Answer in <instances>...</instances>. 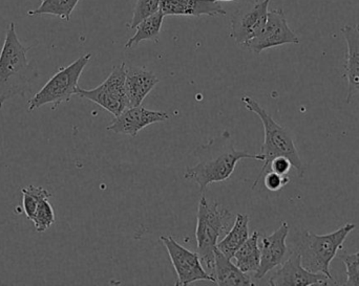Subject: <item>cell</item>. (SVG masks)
Listing matches in <instances>:
<instances>
[{"instance_id":"1","label":"cell","mask_w":359,"mask_h":286,"mask_svg":"<svg viewBox=\"0 0 359 286\" xmlns=\"http://www.w3.org/2000/svg\"><path fill=\"white\" fill-rule=\"evenodd\" d=\"M196 155L198 162L194 166L186 167L184 178L196 183L201 193H204L213 183L228 180L233 173L236 164L242 159L264 161L261 153L253 155L247 151L236 150L231 134L228 131L223 132L207 144L201 145L196 150Z\"/></svg>"},{"instance_id":"2","label":"cell","mask_w":359,"mask_h":286,"mask_svg":"<svg viewBox=\"0 0 359 286\" xmlns=\"http://www.w3.org/2000/svg\"><path fill=\"white\" fill-rule=\"evenodd\" d=\"M33 46H25L19 40L14 22L6 31L0 52V109L6 101L27 96L38 71L27 60V52Z\"/></svg>"},{"instance_id":"3","label":"cell","mask_w":359,"mask_h":286,"mask_svg":"<svg viewBox=\"0 0 359 286\" xmlns=\"http://www.w3.org/2000/svg\"><path fill=\"white\" fill-rule=\"evenodd\" d=\"M241 100L244 103L247 110L255 113L261 119L264 126V143L261 148V155L264 157V166L257 180L253 183L252 188L257 187L259 180L263 178L270 163L278 157H287L292 164L293 168L299 174V178H303L305 174V167H304L303 162L299 157V151L295 147L294 140H293L290 131L276 123L272 115L255 99L245 96Z\"/></svg>"},{"instance_id":"4","label":"cell","mask_w":359,"mask_h":286,"mask_svg":"<svg viewBox=\"0 0 359 286\" xmlns=\"http://www.w3.org/2000/svg\"><path fill=\"white\" fill-rule=\"evenodd\" d=\"M354 229L355 224H346L330 234L316 235L310 231L299 233L295 237V250L301 255L304 268L312 273H322L337 283L331 275L330 264Z\"/></svg>"},{"instance_id":"5","label":"cell","mask_w":359,"mask_h":286,"mask_svg":"<svg viewBox=\"0 0 359 286\" xmlns=\"http://www.w3.org/2000/svg\"><path fill=\"white\" fill-rule=\"evenodd\" d=\"M231 220L232 213L227 208H224L217 201L209 203L205 196L200 199L196 214V253L205 270L212 276L217 243L230 230Z\"/></svg>"},{"instance_id":"6","label":"cell","mask_w":359,"mask_h":286,"mask_svg":"<svg viewBox=\"0 0 359 286\" xmlns=\"http://www.w3.org/2000/svg\"><path fill=\"white\" fill-rule=\"evenodd\" d=\"M90 58L92 54L88 52L79 57L67 66L59 69V71L46 82V85L31 99L27 106L29 113L44 105L53 104V109H55L61 103L69 102L74 94H77L80 77L90 62Z\"/></svg>"},{"instance_id":"7","label":"cell","mask_w":359,"mask_h":286,"mask_svg":"<svg viewBox=\"0 0 359 286\" xmlns=\"http://www.w3.org/2000/svg\"><path fill=\"white\" fill-rule=\"evenodd\" d=\"M126 64L116 65L103 83L93 90L78 87L77 96L96 103L111 115H119L130 107L126 94Z\"/></svg>"},{"instance_id":"8","label":"cell","mask_w":359,"mask_h":286,"mask_svg":"<svg viewBox=\"0 0 359 286\" xmlns=\"http://www.w3.org/2000/svg\"><path fill=\"white\" fill-rule=\"evenodd\" d=\"M160 239L168 250L170 262L176 271L178 278L176 285H189L196 281L215 283V277L205 270L198 253L182 247L172 236H161Z\"/></svg>"},{"instance_id":"9","label":"cell","mask_w":359,"mask_h":286,"mask_svg":"<svg viewBox=\"0 0 359 286\" xmlns=\"http://www.w3.org/2000/svg\"><path fill=\"white\" fill-rule=\"evenodd\" d=\"M297 34L289 27L286 15L283 8L268 12L267 22L263 31L245 44L250 52L261 54L268 48H276L284 44H299Z\"/></svg>"},{"instance_id":"10","label":"cell","mask_w":359,"mask_h":286,"mask_svg":"<svg viewBox=\"0 0 359 286\" xmlns=\"http://www.w3.org/2000/svg\"><path fill=\"white\" fill-rule=\"evenodd\" d=\"M270 1L271 0L257 1L252 6L238 10L232 15L230 36L236 40V43L245 45L263 31L267 22Z\"/></svg>"},{"instance_id":"11","label":"cell","mask_w":359,"mask_h":286,"mask_svg":"<svg viewBox=\"0 0 359 286\" xmlns=\"http://www.w3.org/2000/svg\"><path fill=\"white\" fill-rule=\"evenodd\" d=\"M331 281L322 273H312L304 268L299 252L295 250L286 262H283L269 279L272 286L329 285Z\"/></svg>"},{"instance_id":"12","label":"cell","mask_w":359,"mask_h":286,"mask_svg":"<svg viewBox=\"0 0 359 286\" xmlns=\"http://www.w3.org/2000/svg\"><path fill=\"white\" fill-rule=\"evenodd\" d=\"M170 115L164 111L149 110L142 105L128 107L115 117L107 130L117 134H124L136 138L141 130L151 124L168 121Z\"/></svg>"},{"instance_id":"13","label":"cell","mask_w":359,"mask_h":286,"mask_svg":"<svg viewBox=\"0 0 359 286\" xmlns=\"http://www.w3.org/2000/svg\"><path fill=\"white\" fill-rule=\"evenodd\" d=\"M290 232L288 222H283L278 230L271 235H267L262 238L259 243L261 250V264L259 270L255 273V279H263L268 273L278 268L284 262L285 257L288 253L287 237Z\"/></svg>"},{"instance_id":"14","label":"cell","mask_w":359,"mask_h":286,"mask_svg":"<svg viewBox=\"0 0 359 286\" xmlns=\"http://www.w3.org/2000/svg\"><path fill=\"white\" fill-rule=\"evenodd\" d=\"M160 10L165 16H225V8L215 0H161Z\"/></svg>"},{"instance_id":"15","label":"cell","mask_w":359,"mask_h":286,"mask_svg":"<svg viewBox=\"0 0 359 286\" xmlns=\"http://www.w3.org/2000/svg\"><path fill=\"white\" fill-rule=\"evenodd\" d=\"M341 31L348 46L345 77L348 80L347 102L351 103L354 96L359 94V24L345 25Z\"/></svg>"},{"instance_id":"16","label":"cell","mask_w":359,"mask_h":286,"mask_svg":"<svg viewBox=\"0 0 359 286\" xmlns=\"http://www.w3.org/2000/svg\"><path fill=\"white\" fill-rule=\"evenodd\" d=\"M159 83V78L143 67H126V94L130 106H140L149 92Z\"/></svg>"},{"instance_id":"17","label":"cell","mask_w":359,"mask_h":286,"mask_svg":"<svg viewBox=\"0 0 359 286\" xmlns=\"http://www.w3.org/2000/svg\"><path fill=\"white\" fill-rule=\"evenodd\" d=\"M215 285H253L250 277L246 273L242 272L236 264H232L231 259L224 255L219 250L215 252Z\"/></svg>"},{"instance_id":"18","label":"cell","mask_w":359,"mask_h":286,"mask_svg":"<svg viewBox=\"0 0 359 286\" xmlns=\"http://www.w3.org/2000/svg\"><path fill=\"white\" fill-rule=\"evenodd\" d=\"M249 222L250 218L247 214H238L227 234L217 243V249L224 255L232 259L241 247L249 238Z\"/></svg>"},{"instance_id":"19","label":"cell","mask_w":359,"mask_h":286,"mask_svg":"<svg viewBox=\"0 0 359 286\" xmlns=\"http://www.w3.org/2000/svg\"><path fill=\"white\" fill-rule=\"evenodd\" d=\"M236 264L242 272L255 273L261 264V250H259V233L255 231L246 243L236 252L234 257Z\"/></svg>"},{"instance_id":"20","label":"cell","mask_w":359,"mask_h":286,"mask_svg":"<svg viewBox=\"0 0 359 286\" xmlns=\"http://www.w3.org/2000/svg\"><path fill=\"white\" fill-rule=\"evenodd\" d=\"M164 17H165V15L160 10L155 13V14L149 16V18L141 21L137 25L136 34L126 42V48H130L133 46L138 45L140 42L144 41V40H153V41L157 42L160 33L162 31Z\"/></svg>"},{"instance_id":"21","label":"cell","mask_w":359,"mask_h":286,"mask_svg":"<svg viewBox=\"0 0 359 286\" xmlns=\"http://www.w3.org/2000/svg\"><path fill=\"white\" fill-rule=\"evenodd\" d=\"M78 2L79 0H41L40 6L35 10H29L27 14L29 16L54 15L62 20L69 21Z\"/></svg>"},{"instance_id":"22","label":"cell","mask_w":359,"mask_h":286,"mask_svg":"<svg viewBox=\"0 0 359 286\" xmlns=\"http://www.w3.org/2000/svg\"><path fill=\"white\" fill-rule=\"evenodd\" d=\"M21 193H22L23 211L27 220L31 222L35 215L39 199L41 197H52V194L43 187L34 186V185H29L27 188H23Z\"/></svg>"},{"instance_id":"23","label":"cell","mask_w":359,"mask_h":286,"mask_svg":"<svg viewBox=\"0 0 359 286\" xmlns=\"http://www.w3.org/2000/svg\"><path fill=\"white\" fill-rule=\"evenodd\" d=\"M50 199V197H41L39 199L37 210H36L35 215L32 220L34 228L38 233L46 232L56 222L54 209L48 201Z\"/></svg>"},{"instance_id":"24","label":"cell","mask_w":359,"mask_h":286,"mask_svg":"<svg viewBox=\"0 0 359 286\" xmlns=\"http://www.w3.org/2000/svg\"><path fill=\"white\" fill-rule=\"evenodd\" d=\"M161 0H137L136 6L134 8V15L132 20L128 23L130 29H136L137 25L149 18L151 15L160 10Z\"/></svg>"},{"instance_id":"25","label":"cell","mask_w":359,"mask_h":286,"mask_svg":"<svg viewBox=\"0 0 359 286\" xmlns=\"http://www.w3.org/2000/svg\"><path fill=\"white\" fill-rule=\"evenodd\" d=\"M339 259L345 264L347 271V281L345 285L359 286V251L354 254L343 252L339 255Z\"/></svg>"},{"instance_id":"26","label":"cell","mask_w":359,"mask_h":286,"mask_svg":"<svg viewBox=\"0 0 359 286\" xmlns=\"http://www.w3.org/2000/svg\"><path fill=\"white\" fill-rule=\"evenodd\" d=\"M290 183L287 176H280L273 171H267L264 176V185L271 192H278Z\"/></svg>"},{"instance_id":"27","label":"cell","mask_w":359,"mask_h":286,"mask_svg":"<svg viewBox=\"0 0 359 286\" xmlns=\"http://www.w3.org/2000/svg\"><path fill=\"white\" fill-rule=\"evenodd\" d=\"M291 168H293L292 164L287 157H278L270 163L267 171H273L280 176H288Z\"/></svg>"},{"instance_id":"28","label":"cell","mask_w":359,"mask_h":286,"mask_svg":"<svg viewBox=\"0 0 359 286\" xmlns=\"http://www.w3.org/2000/svg\"><path fill=\"white\" fill-rule=\"evenodd\" d=\"M215 1H217V2H229V1H234V0H215Z\"/></svg>"}]
</instances>
